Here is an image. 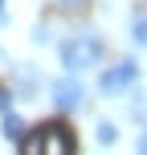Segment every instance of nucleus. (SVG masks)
Listing matches in <instances>:
<instances>
[{"label":"nucleus","instance_id":"nucleus-1","mask_svg":"<svg viewBox=\"0 0 147 155\" xmlns=\"http://www.w3.org/2000/svg\"><path fill=\"white\" fill-rule=\"evenodd\" d=\"M102 37L94 29H78L70 41H62V65L65 74H82V70H94L102 61Z\"/></svg>","mask_w":147,"mask_h":155},{"label":"nucleus","instance_id":"nucleus-2","mask_svg":"<svg viewBox=\"0 0 147 155\" xmlns=\"http://www.w3.org/2000/svg\"><path fill=\"white\" fill-rule=\"evenodd\" d=\"M21 155H74V135L62 123H45L33 135H21Z\"/></svg>","mask_w":147,"mask_h":155},{"label":"nucleus","instance_id":"nucleus-3","mask_svg":"<svg viewBox=\"0 0 147 155\" xmlns=\"http://www.w3.org/2000/svg\"><path fill=\"white\" fill-rule=\"evenodd\" d=\"M49 94H53V106L57 110H82V102H86V86L78 82V74H65V78H53L49 82Z\"/></svg>","mask_w":147,"mask_h":155},{"label":"nucleus","instance_id":"nucleus-4","mask_svg":"<svg viewBox=\"0 0 147 155\" xmlns=\"http://www.w3.org/2000/svg\"><path fill=\"white\" fill-rule=\"evenodd\" d=\"M135 82H139V65H135V61H119V65H110V70H102L98 90L110 98V94L127 90V86H135Z\"/></svg>","mask_w":147,"mask_h":155},{"label":"nucleus","instance_id":"nucleus-5","mask_svg":"<svg viewBox=\"0 0 147 155\" xmlns=\"http://www.w3.org/2000/svg\"><path fill=\"white\" fill-rule=\"evenodd\" d=\"M0 135H4L8 143H21V135H25V118L8 110V114H4V123H0Z\"/></svg>","mask_w":147,"mask_h":155},{"label":"nucleus","instance_id":"nucleus-6","mask_svg":"<svg viewBox=\"0 0 147 155\" xmlns=\"http://www.w3.org/2000/svg\"><path fill=\"white\" fill-rule=\"evenodd\" d=\"M131 41H135L139 49H147V12H139V16L131 21Z\"/></svg>","mask_w":147,"mask_h":155},{"label":"nucleus","instance_id":"nucleus-7","mask_svg":"<svg viewBox=\"0 0 147 155\" xmlns=\"http://www.w3.org/2000/svg\"><path fill=\"white\" fill-rule=\"evenodd\" d=\"M98 143H102V147H115V143H119V127L110 123V118L98 123Z\"/></svg>","mask_w":147,"mask_h":155},{"label":"nucleus","instance_id":"nucleus-8","mask_svg":"<svg viewBox=\"0 0 147 155\" xmlns=\"http://www.w3.org/2000/svg\"><path fill=\"white\" fill-rule=\"evenodd\" d=\"M49 41H53L49 25H37V29H33V45H49Z\"/></svg>","mask_w":147,"mask_h":155},{"label":"nucleus","instance_id":"nucleus-9","mask_svg":"<svg viewBox=\"0 0 147 155\" xmlns=\"http://www.w3.org/2000/svg\"><path fill=\"white\" fill-rule=\"evenodd\" d=\"M12 98H16V94L8 90V86H0V114H8V110H12Z\"/></svg>","mask_w":147,"mask_h":155},{"label":"nucleus","instance_id":"nucleus-10","mask_svg":"<svg viewBox=\"0 0 147 155\" xmlns=\"http://www.w3.org/2000/svg\"><path fill=\"white\" fill-rule=\"evenodd\" d=\"M139 155H147V123H143V131H139Z\"/></svg>","mask_w":147,"mask_h":155},{"label":"nucleus","instance_id":"nucleus-11","mask_svg":"<svg viewBox=\"0 0 147 155\" xmlns=\"http://www.w3.org/2000/svg\"><path fill=\"white\" fill-rule=\"evenodd\" d=\"M8 21H12V16H8V8H4V0H0V29H4Z\"/></svg>","mask_w":147,"mask_h":155},{"label":"nucleus","instance_id":"nucleus-12","mask_svg":"<svg viewBox=\"0 0 147 155\" xmlns=\"http://www.w3.org/2000/svg\"><path fill=\"white\" fill-rule=\"evenodd\" d=\"M62 8H78V4H86V0H57Z\"/></svg>","mask_w":147,"mask_h":155},{"label":"nucleus","instance_id":"nucleus-13","mask_svg":"<svg viewBox=\"0 0 147 155\" xmlns=\"http://www.w3.org/2000/svg\"><path fill=\"white\" fill-rule=\"evenodd\" d=\"M0 61H4V53H0Z\"/></svg>","mask_w":147,"mask_h":155}]
</instances>
